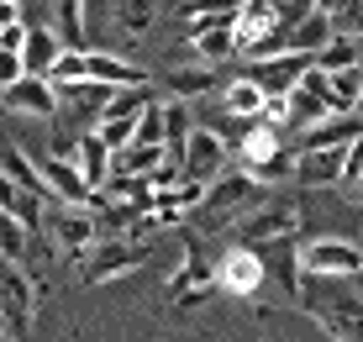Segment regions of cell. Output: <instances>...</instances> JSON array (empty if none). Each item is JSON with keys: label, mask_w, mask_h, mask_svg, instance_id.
<instances>
[{"label": "cell", "mask_w": 363, "mask_h": 342, "mask_svg": "<svg viewBox=\"0 0 363 342\" xmlns=\"http://www.w3.org/2000/svg\"><path fill=\"white\" fill-rule=\"evenodd\" d=\"M0 342H16V337H0Z\"/></svg>", "instance_id": "cell-40"}, {"label": "cell", "mask_w": 363, "mask_h": 342, "mask_svg": "<svg viewBox=\"0 0 363 342\" xmlns=\"http://www.w3.org/2000/svg\"><path fill=\"white\" fill-rule=\"evenodd\" d=\"M16 21H21V6H16V0H0V32L16 27Z\"/></svg>", "instance_id": "cell-37"}, {"label": "cell", "mask_w": 363, "mask_h": 342, "mask_svg": "<svg viewBox=\"0 0 363 342\" xmlns=\"http://www.w3.org/2000/svg\"><path fill=\"white\" fill-rule=\"evenodd\" d=\"M27 248H32V232H27L16 216H6V211H0V258H11V263H21V269H27Z\"/></svg>", "instance_id": "cell-31"}, {"label": "cell", "mask_w": 363, "mask_h": 342, "mask_svg": "<svg viewBox=\"0 0 363 342\" xmlns=\"http://www.w3.org/2000/svg\"><path fill=\"white\" fill-rule=\"evenodd\" d=\"M358 100H363V74L358 69L327 74V111H332V116H353Z\"/></svg>", "instance_id": "cell-26"}, {"label": "cell", "mask_w": 363, "mask_h": 342, "mask_svg": "<svg viewBox=\"0 0 363 342\" xmlns=\"http://www.w3.org/2000/svg\"><path fill=\"white\" fill-rule=\"evenodd\" d=\"M337 37V6H311V16L300 21V27L290 32V53H306V58H316L321 48H327Z\"/></svg>", "instance_id": "cell-20"}, {"label": "cell", "mask_w": 363, "mask_h": 342, "mask_svg": "<svg viewBox=\"0 0 363 342\" xmlns=\"http://www.w3.org/2000/svg\"><path fill=\"white\" fill-rule=\"evenodd\" d=\"M237 169L247 174V180H258V184H274V180H290L295 174V153L284 148V132H274V126L264 121H253V126H242V148H237Z\"/></svg>", "instance_id": "cell-3"}, {"label": "cell", "mask_w": 363, "mask_h": 342, "mask_svg": "<svg viewBox=\"0 0 363 342\" xmlns=\"http://www.w3.org/2000/svg\"><path fill=\"white\" fill-rule=\"evenodd\" d=\"M0 316H6V337L32 332V316H37V285L11 258H0Z\"/></svg>", "instance_id": "cell-7"}, {"label": "cell", "mask_w": 363, "mask_h": 342, "mask_svg": "<svg viewBox=\"0 0 363 342\" xmlns=\"http://www.w3.org/2000/svg\"><path fill=\"white\" fill-rule=\"evenodd\" d=\"M132 143H137V148H164V100H153V106L137 116Z\"/></svg>", "instance_id": "cell-32"}, {"label": "cell", "mask_w": 363, "mask_h": 342, "mask_svg": "<svg viewBox=\"0 0 363 342\" xmlns=\"http://www.w3.org/2000/svg\"><path fill=\"white\" fill-rule=\"evenodd\" d=\"M0 106L11 111V116H32V121H53L58 116V90L48 79H16L11 90H0Z\"/></svg>", "instance_id": "cell-14"}, {"label": "cell", "mask_w": 363, "mask_h": 342, "mask_svg": "<svg viewBox=\"0 0 363 342\" xmlns=\"http://www.w3.org/2000/svg\"><path fill=\"white\" fill-rule=\"evenodd\" d=\"M342 158H347V148H327V153H295V174H290V180H295L300 189L342 184Z\"/></svg>", "instance_id": "cell-19"}, {"label": "cell", "mask_w": 363, "mask_h": 342, "mask_svg": "<svg viewBox=\"0 0 363 342\" xmlns=\"http://www.w3.org/2000/svg\"><path fill=\"white\" fill-rule=\"evenodd\" d=\"M16 79H27V69H21V53H6V48H0V90H11Z\"/></svg>", "instance_id": "cell-35"}, {"label": "cell", "mask_w": 363, "mask_h": 342, "mask_svg": "<svg viewBox=\"0 0 363 342\" xmlns=\"http://www.w3.org/2000/svg\"><path fill=\"white\" fill-rule=\"evenodd\" d=\"M74 169H79V180L90 184V195L111 184V148L100 143L95 132H79V153H74Z\"/></svg>", "instance_id": "cell-22"}, {"label": "cell", "mask_w": 363, "mask_h": 342, "mask_svg": "<svg viewBox=\"0 0 363 342\" xmlns=\"http://www.w3.org/2000/svg\"><path fill=\"white\" fill-rule=\"evenodd\" d=\"M0 180H11V184L21 189V195H32V200H48L43 180H37V163H32V153H21L16 143H0Z\"/></svg>", "instance_id": "cell-24"}, {"label": "cell", "mask_w": 363, "mask_h": 342, "mask_svg": "<svg viewBox=\"0 0 363 342\" xmlns=\"http://www.w3.org/2000/svg\"><path fill=\"white\" fill-rule=\"evenodd\" d=\"M58 58H64V48H58L53 27H43V21H27V48H21V69H27L32 79H48Z\"/></svg>", "instance_id": "cell-21"}, {"label": "cell", "mask_w": 363, "mask_h": 342, "mask_svg": "<svg viewBox=\"0 0 363 342\" xmlns=\"http://www.w3.org/2000/svg\"><path fill=\"white\" fill-rule=\"evenodd\" d=\"M358 63H363V43H353V37H342V32L316 53V69L321 74H342V69H358Z\"/></svg>", "instance_id": "cell-28"}, {"label": "cell", "mask_w": 363, "mask_h": 342, "mask_svg": "<svg viewBox=\"0 0 363 342\" xmlns=\"http://www.w3.org/2000/svg\"><path fill=\"white\" fill-rule=\"evenodd\" d=\"M337 32L363 43V6H337Z\"/></svg>", "instance_id": "cell-34"}, {"label": "cell", "mask_w": 363, "mask_h": 342, "mask_svg": "<svg viewBox=\"0 0 363 342\" xmlns=\"http://www.w3.org/2000/svg\"><path fill=\"white\" fill-rule=\"evenodd\" d=\"M53 37L64 53H90V6L84 0H58L53 6Z\"/></svg>", "instance_id": "cell-18"}, {"label": "cell", "mask_w": 363, "mask_h": 342, "mask_svg": "<svg viewBox=\"0 0 363 342\" xmlns=\"http://www.w3.org/2000/svg\"><path fill=\"white\" fill-rule=\"evenodd\" d=\"M32 163H37V180H43L48 200H58V206H69V211H84V206L95 200V195H90V184L79 180V169H74V163L48 158V153H37Z\"/></svg>", "instance_id": "cell-11"}, {"label": "cell", "mask_w": 363, "mask_h": 342, "mask_svg": "<svg viewBox=\"0 0 363 342\" xmlns=\"http://www.w3.org/2000/svg\"><path fill=\"white\" fill-rule=\"evenodd\" d=\"M153 258L147 248L127 243V237H100V243L79 258V285H111V280H127L143 263Z\"/></svg>", "instance_id": "cell-5"}, {"label": "cell", "mask_w": 363, "mask_h": 342, "mask_svg": "<svg viewBox=\"0 0 363 342\" xmlns=\"http://www.w3.org/2000/svg\"><path fill=\"white\" fill-rule=\"evenodd\" d=\"M211 289H216V258H206V253L184 237V258H179V269L169 274V295L190 300V295H211Z\"/></svg>", "instance_id": "cell-15"}, {"label": "cell", "mask_w": 363, "mask_h": 342, "mask_svg": "<svg viewBox=\"0 0 363 342\" xmlns=\"http://www.w3.org/2000/svg\"><path fill=\"white\" fill-rule=\"evenodd\" d=\"M295 232H300V200H290V195H269L264 206H253L232 226L237 248H253V253H258V243H284Z\"/></svg>", "instance_id": "cell-4"}, {"label": "cell", "mask_w": 363, "mask_h": 342, "mask_svg": "<svg viewBox=\"0 0 363 342\" xmlns=\"http://www.w3.org/2000/svg\"><path fill=\"white\" fill-rule=\"evenodd\" d=\"M353 116H358V126H363V100H358V111H353Z\"/></svg>", "instance_id": "cell-38"}, {"label": "cell", "mask_w": 363, "mask_h": 342, "mask_svg": "<svg viewBox=\"0 0 363 342\" xmlns=\"http://www.w3.org/2000/svg\"><path fill=\"white\" fill-rule=\"evenodd\" d=\"M158 84H164V95L174 100V106H190V100L221 90V74L206 69V63H174V69L158 74Z\"/></svg>", "instance_id": "cell-16"}, {"label": "cell", "mask_w": 363, "mask_h": 342, "mask_svg": "<svg viewBox=\"0 0 363 342\" xmlns=\"http://www.w3.org/2000/svg\"><path fill=\"white\" fill-rule=\"evenodd\" d=\"M216 289H227V295H258V289H264V258H258L253 248H227L216 258Z\"/></svg>", "instance_id": "cell-12"}, {"label": "cell", "mask_w": 363, "mask_h": 342, "mask_svg": "<svg viewBox=\"0 0 363 342\" xmlns=\"http://www.w3.org/2000/svg\"><path fill=\"white\" fill-rule=\"evenodd\" d=\"M227 158H232L227 137H221L216 126H200V121H195L190 143H184V158H179V174H184L190 184H216L221 169H227Z\"/></svg>", "instance_id": "cell-8"}, {"label": "cell", "mask_w": 363, "mask_h": 342, "mask_svg": "<svg viewBox=\"0 0 363 342\" xmlns=\"http://www.w3.org/2000/svg\"><path fill=\"white\" fill-rule=\"evenodd\" d=\"M43 237H48V248L58 253V258H69V263H79L84 253H90L100 243V221H95V211L84 206V211H69V206H58L53 216L43 221Z\"/></svg>", "instance_id": "cell-6"}, {"label": "cell", "mask_w": 363, "mask_h": 342, "mask_svg": "<svg viewBox=\"0 0 363 342\" xmlns=\"http://www.w3.org/2000/svg\"><path fill=\"white\" fill-rule=\"evenodd\" d=\"M147 106H153V84H147V90H116V95H111V106L100 111V121H106V116L111 121H137Z\"/></svg>", "instance_id": "cell-30"}, {"label": "cell", "mask_w": 363, "mask_h": 342, "mask_svg": "<svg viewBox=\"0 0 363 342\" xmlns=\"http://www.w3.org/2000/svg\"><path fill=\"white\" fill-rule=\"evenodd\" d=\"M221 111H227L232 121H242V126H253L258 116H264V90H258L247 74H237V79L221 84Z\"/></svg>", "instance_id": "cell-23"}, {"label": "cell", "mask_w": 363, "mask_h": 342, "mask_svg": "<svg viewBox=\"0 0 363 342\" xmlns=\"http://www.w3.org/2000/svg\"><path fill=\"white\" fill-rule=\"evenodd\" d=\"M184 48L206 63H221V58H237V43H232V32H184Z\"/></svg>", "instance_id": "cell-29"}, {"label": "cell", "mask_w": 363, "mask_h": 342, "mask_svg": "<svg viewBox=\"0 0 363 342\" xmlns=\"http://www.w3.org/2000/svg\"><path fill=\"white\" fill-rule=\"evenodd\" d=\"M84 79L100 84V90H147L153 74L143 63H132L127 53H111V48H90L84 53Z\"/></svg>", "instance_id": "cell-10"}, {"label": "cell", "mask_w": 363, "mask_h": 342, "mask_svg": "<svg viewBox=\"0 0 363 342\" xmlns=\"http://www.w3.org/2000/svg\"><path fill=\"white\" fill-rule=\"evenodd\" d=\"M0 337H6V316H0Z\"/></svg>", "instance_id": "cell-39"}, {"label": "cell", "mask_w": 363, "mask_h": 342, "mask_svg": "<svg viewBox=\"0 0 363 342\" xmlns=\"http://www.w3.org/2000/svg\"><path fill=\"white\" fill-rule=\"evenodd\" d=\"M363 137L358 116H327L316 126H306V132L295 137V153H327V148H353Z\"/></svg>", "instance_id": "cell-17"}, {"label": "cell", "mask_w": 363, "mask_h": 342, "mask_svg": "<svg viewBox=\"0 0 363 342\" xmlns=\"http://www.w3.org/2000/svg\"><path fill=\"white\" fill-rule=\"evenodd\" d=\"M269 200V189L258 184V180H247L242 169H227L216 184H206V200H200V211H195V226H232L247 216L253 206H264Z\"/></svg>", "instance_id": "cell-1"}, {"label": "cell", "mask_w": 363, "mask_h": 342, "mask_svg": "<svg viewBox=\"0 0 363 342\" xmlns=\"http://www.w3.org/2000/svg\"><path fill=\"white\" fill-rule=\"evenodd\" d=\"M0 48H6V53H21V48H27V21H16V27L0 32Z\"/></svg>", "instance_id": "cell-36"}, {"label": "cell", "mask_w": 363, "mask_h": 342, "mask_svg": "<svg viewBox=\"0 0 363 342\" xmlns=\"http://www.w3.org/2000/svg\"><path fill=\"white\" fill-rule=\"evenodd\" d=\"M158 163H164V148H137V143H127L116 158H111V174H116V180H147Z\"/></svg>", "instance_id": "cell-27"}, {"label": "cell", "mask_w": 363, "mask_h": 342, "mask_svg": "<svg viewBox=\"0 0 363 342\" xmlns=\"http://www.w3.org/2000/svg\"><path fill=\"white\" fill-rule=\"evenodd\" d=\"M295 274L300 280H358L363 274V248L353 237H300L295 248Z\"/></svg>", "instance_id": "cell-2"}, {"label": "cell", "mask_w": 363, "mask_h": 342, "mask_svg": "<svg viewBox=\"0 0 363 342\" xmlns=\"http://www.w3.org/2000/svg\"><path fill=\"white\" fill-rule=\"evenodd\" d=\"M106 16L121 27L127 43H137V37H147V27H153L164 11H158V6H143V0H116V6H106Z\"/></svg>", "instance_id": "cell-25"}, {"label": "cell", "mask_w": 363, "mask_h": 342, "mask_svg": "<svg viewBox=\"0 0 363 342\" xmlns=\"http://www.w3.org/2000/svg\"><path fill=\"white\" fill-rule=\"evenodd\" d=\"M48 84H53V90H74V84H84V53H64L53 63V74H48Z\"/></svg>", "instance_id": "cell-33"}, {"label": "cell", "mask_w": 363, "mask_h": 342, "mask_svg": "<svg viewBox=\"0 0 363 342\" xmlns=\"http://www.w3.org/2000/svg\"><path fill=\"white\" fill-rule=\"evenodd\" d=\"M306 69H311L306 53H284V58H269V63H247L242 74L264 90V100H284L300 79H306Z\"/></svg>", "instance_id": "cell-13"}, {"label": "cell", "mask_w": 363, "mask_h": 342, "mask_svg": "<svg viewBox=\"0 0 363 342\" xmlns=\"http://www.w3.org/2000/svg\"><path fill=\"white\" fill-rule=\"evenodd\" d=\"M295 300L316 311V321L327 326L337 342H363V300H327V295H316L306 280H295Z\"/></svg>", "instance_id": "cell-9"}]
</instances>
